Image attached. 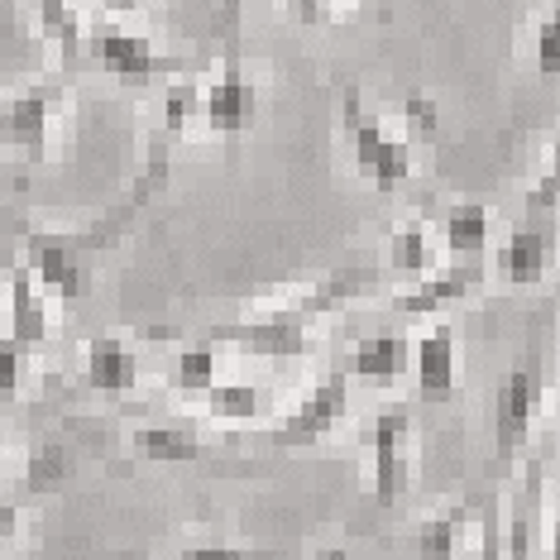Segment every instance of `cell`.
<instances>
[{
  "instance_id": "cell-28",
  "label": "cell",
  "mask_w": 560,
  "mask_h": 560,
  "mask_svg": "<svg viewBox=\"0 0 560 560\" xmlns=\"http://www.w3.org/2000/svg\"><path fill=\"white\" fill-rule=\"evenodd\" d=\"M177 560H278V551H259V546H231V541H197Z\"/></svg>"
},
{
  "instance_id": "cell-11",
  "label": "cell",
  "mask_w": 560,
  "mask_h": 560,
  "mask_svg": "<svg viewBox=\"0 0 560 560\" xmlns=\"http://www.w3.org/2000/svg\"><path fill=\"white\" fill-rule=\"evenodd\" d=\"M201 116H207L215 135H240L254 125V116H259V92H254L249 72L240 68V62H225V68L215 72V82L201 92Z\"/></svg>"
},
{
  "instance_id": "cell-18",
  "label": "cell",
  "mask_w": 560,
  "mask_h": 560,
  "mask_svg": "<svg viewBox=\"0 0 560 560\" xmlns=\"http://www.w3.org/2000/svg\"><path fill=\"white\" fill-rule=\"evenodd\" d=\"M493 235V207L483 201H451L441 215V245L451 254H479Z\"/></svg>"
},
{
  "instance_id": "cell-16",
  "label": "cell",
  "mask_w": 560,
  "mask_h": 560,
  "mask_svg": "<svg viewBox=\"0 0 560 560\" xmlns=\"http://www.w3.org/2000/svg\"><path fill=\"white\" fill-rule=\"evenodd\" d=\"M10 336L30 350L48 340V298H44V283L34 278L30 264L10 269Z\"/></svg>"
},
{
  "instance_id": "cell-30",
  "label": "cell",
  "mask_w": 560,
  "mask_h": 560,
  "mask_svg": "<svg viewBox=\"0 0 560 560\" xmlns=\"http://www.w3.org/2000/svg\"><path fill=\"white\" fill-rule=\"evenodd\" d=\"M20 532V508L15 503H0V551L10 546V537Z\"/></svg>"
},
{
  "instance_id": "cell-32",
  "label": "cell",
  "mask_w": 560,
  "mask_h": 560,
  "mask_svg": "<svg viewBox=\"0 0 560 560\" xmlns=\"http://www.w3.org/2000/svg\"><path fill=\"white\" fill-rule=\"evenodd\" d=\"M312 560H350V551H346V546H322Z\"/></svg>"
},
{
  "instance_id": "cell-4",
  "label": "cell",
  "mask_w": 560,
  "mask_h": 560,
  "mask_svg": "<svg viewBox=\"0 0 560 560\" xmlns=\"http://www.w3.org/2000/svg\"><path fill=\"white\" fill-rule=\"evenodd\" d=\"M211 340H231V346H240V350L283 360V354H302V350H307L312 322L283 298V302H273V307H264V312H254V316H240V322L211 326Z\"/></svg>"
},
{
  "instance_id": "cell-33",
  "label": "cell",
  "mask_w": 560,
  "mask_h": 560,
  "mask_svg": "<svg viewBox=\"0 0 560 560\" xmlns=\"http://www.w3.org/2000/svg\"><path fill=\"white\" fill-rule=\"evenodd\" d=\"M5 479H10V465H5V427H0V493H5Z\"/></svg>"
},
{
  "instance_id": "cell-8",
  "label": "cell",
  "mask_w": 560,
  "mask_h": 560,
  "mask_svg": "<svg viewBox=\"0 0 560 560\" xmlns=\"http://www.w3.org/2000/svg\"><path fill=\"white\" fill-rule=\"evenodd\" d=\"M541 508H546V455H527L517 489L503 508V541L508 560H537L541 541Z\"/></svg>"
},
{
  "instance_id": "cell-20",
  "label": "cell",
  "mask_w": 560,
  "mask_h": 560,
  "mask_svg": "<svg viewBox=\"0 0 560 560\" xmlns=\"http://www.w3.org/2000/svg\"><path fill=\"white\" fill-rule=\"evenodd\" d=\"M135 451L149 455V460H197L201 441L187 422H149L135 427Z\"/></svg>"
},
{
  "instance_id": "cell-19",
  "label": "cell",
  "mask_w": 560,
  "mask_h": 560,
  "mask_svg": "<svg viewBox=\"0 0 560 560\" xmlns=\"http://www.w3.org/2000/svg\"><path fill=\"white\" fill-rule=\"evenodd\" d=\"M207 407L221 422H254L273 407V393L264 384H249V378H215L207 388Z\"/></svg>"
},
{
  "instance_id": "cell-10",
  "label": "cell",
  "mask_w": 560,
  "mask_h": 560,
  "mask_svg": "<svg viewBox=\"0 0 560 560\" xmlns=\"http://www.w3.org/2000/svg\"><path fill=\"white\" fill-rule=\"evenodd\" d=\"M86 48H92V58L110 72V78H125V82H149L154 72L173 68V58H163L144 34L120 30V24H96Z\"/></svg>"
},
{
  "instance_id": "cell-3",
  "label": "cell",
  "mask_w": 560,
  "mask_h": 560,
  "mask_svg": "<svg viewBox=\"0 0 560 560\" xmlns=\"http://www.w3.org/2000/svg\"><path fill=\"white\" fill-rule=\"evenodd\" d=\"M541 393H546V360H541V350H527L499 378V393H493V441H499L503 460H513L522 445H527Z\"/></svg>"
},
{
  "instance_id": "cell-5",
  "label": "cell",
  "mask_w": 560,
  "mask_h": 560,
  "mask_svg": "<svg viewBox=\"0 0 560 560\" xmlns=\"http://www.w3.org/2000/svg\"><path fill=\"white\" fill-rule=\"evenodd\" d=\"M560 249V221L556 215H522V221L499 240V254H493V269L508 283H537L546 278V269L556 264Z\"/></svg>"
},
{
  "instance_id": "cell-15",
  "label": "cell",
  "mask_w": 560,
  "mask_h": 560,
  "mask_svg": "<svg viewBox=\"0 0 560 560\" xmlns=\"http://www.w3.org/2000/svg\"><path fill=\"white\" fill-rule=\"evenodd\" d=\"M82 369L96 393H130L139 384V350L125 336H92Z\"/></svg>"
},
{
  "instance_id": "cell-17",
  "label": "cell",
  "mask_w": 560,
  "mask_h": 560,
  "mask_svg": "<svg viewBox=\"0 0 560 560\" xmlns=\"http://www.w3.org/2000/svg\"><path fill=\"white\" fill-rule=\"evenodd\" d=\"M465 522H469V499H451L441 503L436 513H427L422 522H417V556L422 560H455V551H460V537H465Z\"/></svg>"
},
{
  "instance_id": "cell-14",
  "label": "cell",
  "mask_w": 560,
  "mask_h": 560,
  "mask_svg": "<svg viewBox=\"0 0 560 560\" xmlns=\"http://www.w3.org/2000/svg\"><path fill=\"white\" fill-rule=\"evenodd\" d=\"M407 364H412L407 336H398V330H369V336L354 340L346 374L360 378V384L384 388V384H398V378L407 374Z\"/></svg>"
},
{
  "instance_id": "cell-22",
  "label": "cell",
  "mask_w": 560,
  "mask_h": 560,
  "mask_svg": "<svg viewBox=\"0 0 560 560\" xmlns=\"http://www.w3.org/2000/svg\"><path fill=\"white\" fill-rule=\"evenodd\" d=\"M215 378H221V350L215 340H197V346H183L173 360V384L187 388V393H207Z\"/></svg>"
},
{
  "instance_id": "cell-31",
  "label": "cell",
  "mask_w": 560,
  "mask_h": 560,
  "mask_svg": "<svg viewBox=\"0 0 560 560\" xmlns=\"http://www.w3.org/2000/svg\"><path fill=\"white\" fill-rule=\"evenodd\" d=\"M139 5H144V0H106L110 15H130V10H139Z\"/></svg>"
},
{
  "instance_id": "cell-34",
  "label": "cell",
  "mask_w": 560,
  "mask_h": 560,
  "mask_svg": "<svg viewBox=\"0 0 560 560\" xmlns=\"http://www.w3.org/2000/svg\"><path fill=\"white\" fill-rule=\"evenodd\" d=\"M551 560H560V517H556V532H551Z\"/></svg>"
},
{
  "instance_id": "cell-26",
  "label": "cell",
  "mask_w": 560,
  "mask_h": 560,
  "mask_svg": "<svg viewBox=\"0 0 560 560\" xmlns=\"http://www.w3.org/2000/svg\"><path fill=\"white\" fill-rule=\"evenodd\" d=\"M197 110H201V86L197 82H173L168 96H163V125L177 135V130H187V120H192Z\"/></svg>"
},
{
  "instance_id": "cell-27",
  "label": "cell",
  "mask_w": 560,
  "mask_h": 560,
  "mask_svg": "<svg viewBox=\"0 0 560 560\" xmlns=\"http://www.w3.org/2000/svg\"><path fill=\"white\" fill-rule=\"evenodd\" d=\"M532 58L546 78H560V5L537 24V39H532Z\"/></svg>"
},
{
  "instance_id": "cell-25",
  "label": "cell",
  "mask_w": 560,
  "mask_h": 560,
  "mask_svg": "<svg viewBox=\"0 0 560 560\" xmlns=\"http://www.w3.org/2000/svg\"><path fill=\"white\" fill-rule=\"evenodd\" d=\"M24 369H30V346L15 336H0V402H10L24 388Z\"/></svg>"
},
{
  "instance_id": "cell-13",
  "label": "cell",
  "mask_w": 560,
  "mask_h": 560,
  "mask_svg": "<svg viewBox=\"0 0 560 560\" xmlns=\"http://www.w3.org/2000/svg\"><path fill=\"white\" fill-rule=\"evenodd\" d=\"M54 110H58V86H30V92H20L5 110H0V139L30 149V154L39 159L48 149Z\"/></svg>"
},
{
  "instance_id": "cell-7",
  "label": "cell",
  "mask_w": 560,
  "mask_h": 560,
  "mask_svg": "<svg viewBox=\"0 0 560 560\" xmlns=\"http://www.w3.org/2000/svg\"><path fill=\"white\" fill-rule=\"evenodd\" d=\"M346 407H350V374L346 369H326V374L283 412V422H278V441H292V445L322 441L326 431L346 417Z\"/></svg>"
},
{
  "instance_id": "cell-6",
  "label": "cell",
  "mask_w": 560,
  "mask_h": 560,
  "mask_svg": "<svg viewBox=\"0 0 560 560\" xmlns=\"http://www.w3.org/2000/svg\"><path fill=\"white\" fill-rule=\"evenodd\" d=\"M86 240L72 235H48V231H30L24 235V264L34 269V278L58 292V298H82L92 288V264H86Z\"/></svg>"
},
{
  "instance_id": "cell-2",
  "label": "cell",
  "mask_w": 560,
  "mask_h": 560,
  "mask_svg": "<svg viewBox=\"0 0 560 560\" xmlns=\"http://www.w3.org/2000/svg\"><path fill=\"white\" fill-rule=\"evenodd\" d=\"M346 135L354 149V163H360L378 192H398L407 177H412V139L398 135L378 116H369L360 106V96L346 101Z\"/></svg>"
},
{
  "instance_id": "cell-23",
  "label": "cell",
  "mask_w": 560,
  "mask_h": 560,
  "mask_svg": "<svg viewBox=\"0 0 560 560\" xmlns=\"http://www.w3.org/2000/svg\"><path fill=\"white\" fill-rule=\"evenodd\" d=\"M39 20H44L48 39L62 44V54H78L82 20H78V10H72V0H39Z\"/></svg>"
},
{
  "instance_id": "cell-1",
  "label": "cell",
  "mask_w": 560,
  "mask_h": 560,
  "mask_svg": "<svg viewBox=\"0 0 560 560\" xmlns=\"http://www.w3.org/2000/svg\"><path fill=\"white\" fill-rule=\"evenodd\" d=\"M417 475V417L407 402H388L369 422V489L378 503H393L412 489Z\"/></svg>"
},
{
  "instance_id": "cell-21",
  "label": "cell",
  "mask_w": 560,
  "mask_h": 560,
  "mask_svg": "<svg viewBox=\"0 0 560 560\" xmlns=\"http://www.w3.org/2000/svg\"><path fill=\"white\" fill-rule=\"evenodd\" d=\"M431 264H436V240H431L427 221L393 225V235H388V269L417 278V273H427Z\"/></svg>"
},
{
  "instance_id": "cell-12",
  "label": "cell",
  "mask_w": 560,
  "mask_h": 560,
  "mask_svg": "<svg viewBox=\"0 0 560 560\" xmlns=\"http://www.w3.org/2000/svg\"><path fill=\"white\" fill-rule=\"evenodd\" d=\"M455 369H460V340L451 322H431L412 340V374L422 398H451L455 393Z\"/></svg>"
},
{
  "instance_id": "cell-29",
  "label": "cell",
  "mask_w": 560,
  "mask_h": 560,
  "mask_svg": "<svg viewBox=\"0 0 560 560\" xmlns=\"http://www.w3.org/2000/svg\"><path fill=\"white\" fill-rule=\"evenodd\" d=\"M479 560H508V541H503V503L493 499L483 508V527H479Z\"/></svg>"
},
{
  "instance_id": "cell-24",
  "label": "cell",
  "mask_w": 560,
  "mask_h": 560,
  "mask_svg": "<svg viewBox=\"0 0 560 560\" xmlns=\"http://www.w3.org/2000/svg\"><path fill=\"white\" fill-rule=\"evenodd\" d=\"M522 207H527L532 215H556V207H560V139H556L551 159H546L541 177L527 187V197H522Z\"/></svg>"
},
{
  "instance_id": "cell-9",
  "label": "cell",
  "mask_w": 560,
  "mask_h": 560,
  "mask_svg": "<svg viewBox=\"0 0 560 560\" xmlns=\"http://www.w3.org/2000/svg\"><path fill=\"white\" fill-rule=\"evenodd\" d=\"M483 278V269L475 264V254H455L451 264H431L427 273H417V283H407L398 298H393V312L402 316H431L451 302H460L469 288Z\"/></svg>"
}]
</instances>
